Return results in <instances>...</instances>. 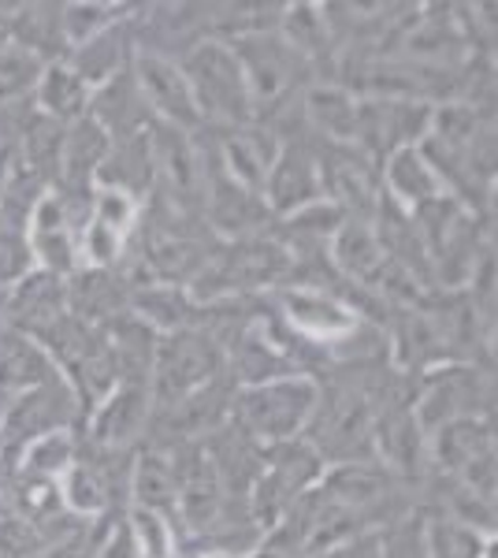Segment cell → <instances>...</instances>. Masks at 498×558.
<instances>
[{
  "label": "cell",
  "mask_w": 498,
  "mask_h": 558,
  "mask_svg": "<svg viewBox=\"0 0 498 558\" xmlns=\"http://www.w3.org/2000/svg\"><path fill=\"white\" fill-rule=\"evenodd\" d=\"M149 417V384H116L108 391V399L94 410V421H89V432L94 439L112 451V447L131 444L142 432Z\"/></svg>",
  "instance_id": "16"
},
{
  "label": "cell",
  "mask_w": 498,
  "mask_h": 558,
  "mask_svg": "<svg viewBox=\"0 0 498 558\" xmlns=\"http://www.w3.org/2000/svg\"><path fill=\"white\" fill-rule=\"evenodd\" d=\"M279 302H283V310H287V320H291L305 339H313V343H342V339H350L353 324H357L347 305L324 291L287 287V291L279 294Z\"/></svg>",
  "instance_id": "15"
},
{
  "label": "cell",
  "mask_w": 498,
  "mask_h": 558,
  "mask_svg": "<svg viewBox=\"0 0 498 558\" xmlns=\"http://www.w3.org/2000/svg\"><path fill=\"white\" fill-rule=\"evenodd\" d=\"M94 558H138V555H134V544H131V533H126V525L116 529L112 539H105V544L94 551Z\"/></svg>",
  "instance_id": "38"
},
{
  "label": "cell",
  "mask_w": 498,
  "mask_h": 558,
  "mask_svg": "<svg viewBox=\"0 0 498 558\" xmlns=\"http://www.w3.org/2000/svg\"><path fill=\"white\" fill-rule=\"evenodd\" d=\"M234 57L242 64L250 86V105L257 108H276L287 94L294 89L297 75H302L305 60L276 34H257V38H242L239 45H231Z\"/></svg>",
  "instance_id": "5"
},
{
  "label": "cell",
  "mask_w": 498,
  "mask_h": 558,
  "mask_svg": "<svg viewBox=\"0 0 498 558\" xmlns=\"http://www.w3.org/2000/svg\"><path fill=\"white\" fill-rule=\"evenodd\" d=\"M108 146H112V138L101 131V123H94L89 116L75 120V128L63 131V153H60L63 183H68L75 194H83L97 179V168L105 165Z\"/></svg>",
  "instance_id": "19"
},
{
  "label": "cell",
  "mask_w": 498,
  "mask_h": 558,
  "mask_svg": "<svg viewBox=\"0 0 498 558\" xmlns=\"http://www.w3.org/2000/svg\"><path fill=\"white\" fill-rule=\"evenodd\" d=\"M131 317H138L142 324H149L153 331H183V328H194V302H190L186 291H179V287L171 283H157V287H138V291H131Z\"/></svg>",
  "instance_id": "25"
},
{
  "label": "cell",
  "mask_w": 498,
  "mask_h": 558,
  "mask_svg": "<svg viewBox=\"0 0 498 558\" xmlns=\"http://www.w3.org/2000/svg\"><path fill=\"white\" fill-rule=\"evenodd\" d=\"M331 250H335V260H339V268L353 279H365L368 287L379 283V276H384V268L391 265L384 254L387 250L379 246L376 231L368 228L365 220H350L342 223L339 231H335L331 239Z\"/></svg>",
  "instance_id": "24"
},
{
  "label": "cell",
  "mask_w": 498,
  "mask_h": 558,
  "mask_svg": "<svg viewBox=\"0 0 498 558\" xmlns=\"http://www.w3.org/2000/svg\"><path fill=\"white\" fill-rule=\"evenodd\" d=\"M134 499L138 510L165 518L168 510H175V470L168 458L160 454H142L134 465Z\"/></svg>",
  "instance_id": "29"
},
{
  "label": "cell",
  "mask_w": 498,
  "mask_h": 558,
  "mask_svg": "<svg viewBox=\"0 0 498 558\" xmlns=\"http://www.w3.org/2000/svg\"><path fill=\"white\" fill-rule=\"evenodd\" d=\"M179 68H183L202 120L231 123V128H239V131L253 120L250 86L231 45H220V41L194 45Z\"/></svg>",
  "instance_id": "1"
},
{
  "label": "cell",
  "mask_w": 498,
  "mask_h": 558,
  "mask_svg": "<svg viewBox=\"0 0 498 558\" xmlns=\"http://www.w3.org/2000/svg\"><path fill=\"white\" fill-rule=\"evenodd\" d=\"M57 376V365L41 354L38 343L15 336L12 343L0 350V407L20 399L31 387H41Z\"/></svg>",
  "instance_id": "22"
},
{
  "label": "cell",
  "mask_w": 498,
  "mask_h": 558,
  "mask_svg": "<svg viewBox=\"0 0 498 558\" xmlns=\"http://www.w3.org/2000/svg\"><path fill=\"white\" fill-rule=\"evenodd\" d=\"M71 417H75V395H71L68 380L52 376L49 384L31 387L26 395L8 402L0 436L34 444V439L49 436V432H63L71 425Z\"/></svg>",
  "instance_id": "9"
},
{
  "label": "cell",
  "mask_w": 498,
  "mask_h": 558,
  "mask_svg": "<svg viewBox=\"0 0 498 558\" xmlns=\"http://www.w3.org/2000/svg\"><path fill=\"white\" fill-rule=\"evenodd\" d=\"M86 551H89V536L78 529V533H63L57 539H49L34 558H86Z\"/></svg>",
  "instance_id": "37"
},
{
  "label": "cell",
  "mask_w": 498,
  "mask_h": 558,
  "mask_svg": "<svg viewBox=\"0 0 498 558\" xmlns=\"http://www.w3.org/2000/svg\"><path fill=\"white\" fill-rule=\"evenodd\" d=\"M175 470V507L194 533H205L220 521L223 510V476L216 470V458L205 447L190 444L183 451V462Z\"/></svg>",
  "instance_id": "10"
},
{
  "label": "cell",
  "mask_w": 498,
  "mask_h": 558,
  "mask_svg": "<svg viewBox=\"0 0 498 558\" xmlns=\"http://www.w3.org/2000/svg\"><path fill=\"white\" fill-rule=\"evenodd\" d=\"M220 373V343L202 328H183L157 339V357H153V399L157 407H175V402L197 395L202 387L216 384Z\"/></svg>",
  "instance_id": "4"
},
{
  "label": "cell",
  "mask_w": 498,
  "mask_h": 558,
  "mask_svg": "<svg viewBox=\"0 0 498 558\" xmlns=\"http://www.w3.org/2000/svg\"><path fill=\"white\" fill-rule=\"evenodd\" d=\"M60 488H63L60 499L68 502L75 514L94 518L108 507V481L101 476V470H94L89 462H78V458H75V465L60 476Z\"/></svg>",
  "instance_id": "32"
},
{
  "label": "cell",
  "mask_w": 498,
  "mask_h": 558,
  "mask_svg": "<svg viewBox=\"0 0 498 558\" xmlns=\"http://www.w3.org/2000/svg\"><path fill=\"white\" fill-rule=\"evenodd\" d=\"M316 558H350V551H342V547H339V551H328V555H316Z\"/></svg>",
  "instance_id": "41"
},
{
  "label": "cell",
  "mask_w": 498,
  "mask_h": 558,
  "mask_svg": "<svg viewBox=\"0 0 498 558\" xmlns=\"http://www.w3.org/2000/svg\"><path fill=\"white\" fill-rule=\"evenodd\" d=\"M134 220H138V202L120 191H97L94 213L83 231V260L86 268H108L123 254L126 239L134 235Z\"/></svg>",
  "instance_id": "11"
},
{
  "label": "cell",
  "mask_w": 498,
  "mask_h": 558,
  "mask_svg": "<svg viewBox=\"0 0 498 558\" xmlns=\"http://www.w3.org/2000/svg\"><path fill=\"white\" fill-rule=\"evenodd\" d=\"M49 544L45 529L31 518H0V558H34Z\"/></svg>",
  "instance_id": "35"
},
{
  "label": "cell",
  "mask_w": 498,
  "mask_h": 558,
  "mask_svg": "<svg viewBox=\"0 0 498 558\" xmlns=\"http://www.w3.org/2000/svg\"><path fill=\"white\" fill-rule=\"evenodd\" d=\"M75 465V444L68 432H49V436L26 444V473L34 481H60Z\"/></svg>",
  "instance_id": "33"
},
{
  "label": "cell",
  "mask_w": 498,
  "mask_h": 558,
  "mask_svg": "<svg viewBox=\"0 0 498 558\" xmlns=\"http://www.w3.org/2000/svg\"><path fill=\"white\" fill-rule=\"evenodd\" d=\"M126 533H131L134 555L138 558H171V529L160 514H149V510L134 507Z\"/></svg>",
  "instance_id": "34"
},
{
  "label": "cell",
  "mask_w": 498,
  "mask_h": 558,
  "mask_svg": "<svg viewBox=\"0 0 498 558\" xmlns=\"http://www.w3.org/2000/svg\"><path fill=\"white\" fill-rule=\"evenodd\" d=\"M41 71L45 57L20 41H8L0 49V101H15V97H26L31 89H38Z\"/></svg>",
  "instance_id": "31"
},
{
  "label": "cell",
  "mask_w": 498,
  "mask_h": 558,
  "mask_svg": "<svg viewBox=\"0 0 498 558\" xmlns=\"http://www.w3.org/2000/svg\"><path fill=\"white\" fill-rule=\"evenodd\" d=\"M126 64V20H120L116 26H108L105 34H97L94 41L78 45L71 52V71L86 83V89H101L105 83H112L116 75H123Z\"/></svg>",
  "instance_id": "21"
},
{
  "label": "cell",
  "mask_w": 498,
  "mask_h": 558,
  "mask_svg": "<svg viewBox=\"0 0 498 558\" xmlns=\"http://www.w3.org/2000/svg\"><path fill=\"white\" fill-rule=\"evenodd\" d=\"M316 476H320V454L313 447H294L260 476L257 492H253V510L265 518V525H276V518L294 507L297 492L309 488Z\"/></svg>",
  "instance_id": "14"
},
{
  "label": "cell",
  "mask_w": 498,
  "mask_h": 558,
  "mask_svg": "<svg viewBox=\"0 0 498 558\" xmlns=\"http://www.w3.org/2000/svg\"><path fill=\"white\" fill-rule=\"evenodd\" d=\"M34 268L26 235L15 228H0V287H15Z\"/></svg>",
  "instance_id": "36"
},
{
  "label": "cell",
  "mask_w": 498,
  "mask_h": 558,
  "mask_svg": "<svg viewBox=\"0 0 498 558\" xmlns=\"http://www.w3.org/2000/svg\"><path fill=\"white\" fill-rule=\"evenodd\" d=\"M26 246L31 257L38 260L41 272L63 276L78 268V250H75V220H71L68 197L49 191L38 197V205L26 216Z\"/></svg>",
  "instance_id": "8"
},
{
  "label": "cell",
  "mask_w": 498,
  "mask_h": 558,
  "mask_svg": "<svg viewBox=\"0 0 498 558\" xmlns=\"http://www.w3.org/2000/svg\"><path fill=\"white\" fill-rule=\"evenodd\" d=\"M123 12H131L126 4H68L60 15V38L78 49V45L94 41L97 34H105L108 26H116L120 20H126Z\"/></svg>",
  "instance_id": "30"
},
{
  "label": "cell",
  "mask_w": 498,
  "mask_h": 558,
  "mask_svg": "<svg viewBox=\"0 0 498 558\" xmlns=\"http://www.w3.org/2000/svg\"><path fill=\"white\" fill-rule=\"evenodd\" d=\"M38 101H41L45 120L71 123V120H83L86 116L89 89L68 64H45L41 83H38Z\"/></svg>",
  "instance_id": "26"
},
{
  "label": "cell",
  "mask_w": 498,
  "mask_h": 558,
  "mask_svg": "<svg viewBox=\"0 0 498 558\" xmlns=\"http://www.w3.org/2000/svg\"><path fill=\"white\" fill-rule=\"evenodd\" d=\"M309 123L316 131H324L328 138L342 142H357V105L350 94H342L339 86H316L309 94Z\"/></svg>",
  "instance_id": "28"
},
{
  "label": "cell",
  "mask_w": 498,
  "mask_h": 558,
  "mask_svg": "<svg viewBox=\"0 0 498 558\" xmlns=\"http://www.w3.org/2000/svg\"><path fill=\"white\" fill-rule=\"evenodd\" d=\"M134 83H138V94L146 108L160 116V123L168 128H179V131H194L202 123V112L194 105V94H190V83L183 75V68L175 60L160 57V52H149L142 49L134 57Z\"/></svg>",
  "instance_id": "7"
},
{
  "label": "cell",
  "mask_w": 498,
  "mask_h": 558,
  "mask_svg": "<svg viewBox=\"0 0 498 558\" xmlns=\"http://www.w3.org/2000/svg\"><path fill=\"white\" fill-rule=\"evenodd\" d=\"M205 558H231V555H205Z\"/></svg>",
  "instance_id": "42"
},
{
  "label": "cell",
  "mask_w": 498,
  "mask_h": 558,
  "mask_svg": "<svg viewBox=\"0 0 498 558\" xmlns=\"http://www.w3.org/2000/svg\"><path fill=\"white\" fill-rule=\"evenodd\" d=\"M265 197L276 213L294 216L309 205L324 202V183H320V165L313 160V153L305 146H287L276 153L265 179Z\"/></svg>",
  "instance_id": "12"
},
{
  "label": "cell",
  "mask_w": 498,
  "mask_h": 558,
  "mask_svg": "<svg viewBox=\"0 0 498 558\" xmlns=\"http://www.w3.org/2000/svg\"><path fill=\"white\" fill-rule=\"evenodd\" d=\"M101 191H120L126 197L149 194L153 183H157V172H153V146H149V131H138L131 138H120L108 146L105 165L97 168V179Z\"/></svg>",
  "instance_id": "17"
},
{
  "label": "cell",
  "mask_w": 498,
  "mask_h": 558,
  "mask_svg": "<svg viewBox=\"0 0 498 558\" xmlns=\"http://www.w3.org/2000/svg\"><path fill=\"white\" fill-rule=\"evenodd\" d=\"M149 146L160 191L168 194L175 209L194 213V205L205 194V160L194 149V138L179 128H168V123H149Z\"/></svg>",
  "instance_id": "6"
},
{
  "label": "cell",
  "mask_w": 498,
  "mask_h": 558,
  "mask_svg": "<svg viewBox=\"0 0 498 558\" xmlns=\"http://www.w3.org/2000/svg\"><path fill=\"white\" fill-rule=\"evenodd\" d=\"M15 165V149H0V205H4V191H8V175H12Z\"/></svg>",
  "instance_id": "40"
},
{
  "label": "cell",
  "mask_w": 498,
  "mask_h": 558,
  "mask_svg": "<svg viewBox=\"0 0 498 558\" xmlns=\"http://www.w3.org/2000/svg\"><path fill=\"white\" fill-rule=\"evenodd\" d=\"M387 191H391V197L402 209H424L428 202L442 197L439 168H432L424 149L416 146L394 149L391 160H387Z\"/></svg>",
  "instance_id": "18"
},
{
  "label": "cell",
  "mask_w": 498,
  "mask_h": 558,
  "mask_svg": "<svg viewBox=\"0 0 498 558\" xmlns=\"http://www.w3.org/2000/svg\"><path fill=\"white\" fill-rule=\"evenodd\" d=\"M68 302H71V317H78L83 324H108L123 313V291L108 268H83V272L71 276L68 283Z\"/></svg>",
  "instance_id": "23"
},
{
  "label": "cell",
  "mask_w": 498,
  "mask_h": 558,
  "mask_svg": "<svg viewBox=\"0 0 498 558\" xmlns=\"http://www.w3.org/2000/svg\"><path fill=\"white\" fill-rule=\"evenodd\" d=\"M432 451H436V462L450 473H465L469 465L479 462V458L495 454V439L487 432L484 421L476 417H454L447 425L436 428V439H432Z\"/></svg>",
  "instance_id": "20"
},
{
  "label": "cell",
  "mask_w": 498,
  "mask_h": 558,
  "mask_svg": "<svg viewBox=\"0 0 498 558\" xmlns=\"http://www.w3.org/2000/svg\"><path fill=\"white\" fill-rule=\"evenodd\" d=\"M291 268V254L268 239H239L223 254H208L205 268L190 279V302H220L242 291L279 283Z\"/></svg>",
  "instance_id": "2"
},
{
  "label": "cell",
  "mask_w": 498,
  "mask_h": 558,
  "mask_svg": "<svg viewBox=\"0 0 498 558\" xmlns=\"http://www.w3.org/2000/svg\"><path fill=\"white\" fill-rule=\"evenodd\" d=\"M15 38V8H0V49Z\"/></svg>",
  "instance_id": "39"
},
{
  "label": "cell",
  "mask_w": 498,
  "mask_h": 558,
  "mask_svg": "<svg viewBox=\"0 0 498 558\" xmlns=\"http://www.w3.org/2000/svg\"><path fill=\"white\" fill-rule=\"evenodd\" d=\"M8 324L23 336L38 339L41 331H49L63 313H68V283L52 272H41V268H31L20 283L8 294Z\"/></svg>",
  "instance_id": "13"
},
{
  "label": "cell",
  "mask_w": 498,
  "mask_h": 558,
  "mask_svg": "<svg viewBox=\"0 0 498 558\" xmlns=\"http://www.w3.org/2000/svg\"><path fill=\"white\" fill-rule=\"evenodd\" d=\"M316 384L305 376H283L260 387H246L239 395V417L242 428L253 439L271 447L294 444V436L313 421L316 413Z\"/></svg>",
  "instance_id": "3"
},
{
  "label": "cell",
  "mask_w": 498,
  "mask_h": 558,
  "mask_svg": "<svg viewBox=\"0 0 498 558\" xmlns=\"http://www.w3.org/2000/svg\"><path fill=\"white\" fill-rule=\"evenodd\" d=\"M234 376H239L242 387H260V384L283 380V376H297V373L287 365L283 350H276L271 339L250 331L239 343V350H234Z\"/></svg>",
  "instance_id": "27"
}]
</instances>
